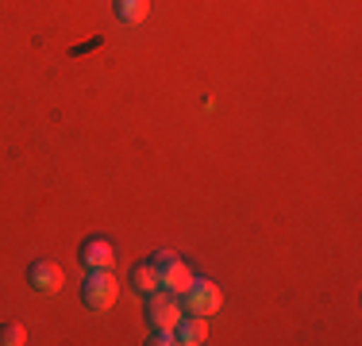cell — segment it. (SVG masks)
<instances>
[{
    "instance_id": "1",
    "label": "cell",
    "mask_w": 362,
    "mask_h": 346,
    "mask_svg": "<svg viewBox=\"0 0 362 346\" xmlns=\"http://www.w3.org/2000/svg\"><path fill=\"white\" fill-rule=\"evenodd\" d=\"M119 297V281L116 273H108V266H100V270H89V277L81 281V304L93 308V311H105L116 304Z\"/></svg>"
},
{
    "instance_id": "2",
    "label": "cell",
    "mask_w": 362,
    "mask_h": 346,
    "mask_svg": "<svg viewBox=\"0 0 362 346\" xmlns=\"http://www.w3.org/2000/svg\"><path fill=\"white\" fill-rule=\"evenodd\" d=\"M223 304V292L216 289V281H209V277H197L193 289L185 292V308L193 311V316H212V311H220Z\"/></svg>"
},
{
    "instance_id": "3",
    "label": "cell",
    "mask_w": 362,
    "mask_h": 346,
    "mask_svg": "<svg viewBox=\"0 0 362 346\" xmlns=\"http://www.w3.org/2000/svg\"><path fill=\"white\" fill-rule=\"evenodd\" d=\"M151 300V308H146V319H151V327H170L174 331L177 327V319H181V304H177V297L174 292H154V297H146Z\"/></svg>"
},
{
    "instance_id": "4",
    "label": "cell",
    "mask_w": 362,
    "mask_h": 346,
    "mask_svg": "<svg viewBox=\"0 0 362 346\" xmlns=\"http://www.w3.org/2000/svg\"><path fill=\"white\" fill-rule=\"evenodd\" d=\"M62 266H54V262H47V258H39V262H31L28 266V285L31 289H39V292H58L62 289Z\"/></svg>"
},
{
    "instance_id": "5",
    "label": "cell",
    "mask_w": 362,
    "mask_h": 346,
    "mask_svg": "<svg viewBox=\"0 0 362 346\" xmlns=\"http://www.w3.org/2000/svg\"><path fill=\"white\" fill-rule=\"evenodd\" d=\"M127 281H132V289L139 292V297H154V292L162 289V273H158V266H154L151 258H146V262H135Z\"/></svg>"
},
{
    "instance_id": "6",
    "label": "cell",
    "mask_w": 362,
    "mask_h": 346,
    "mask_svg": "<svg viewBox=\"0 0 362 346\" xmlns=\"http://www.w3.org/2000/svg\"><path fill=\"white\" fill-rule=\"evenodd\" d=\"M77 258H81L85 270H100V266H112V258H116V250H112L108 239H85L81 250H77Z\"/></svg>"
},
{
    "instance_id": "7",
    "label": "cell",
    "mask_w": 362,
    "mask_h": 346,
    "mask_svg": "<svg viewBox=\"0 0 362 346\" xmlns=\"http://www.w3.org/2000/svg\"><path fill=\"white\" fill-rule=\"evenodd\" d=\"M193 281H197V273L189 270V266L181 262V258H177L174 266H166V270H162V289L174 292V297H185V292L193 289Z\"/></svg>"
},
{
    "instance_id": "8",
    "label": "cell",
    "mask_w": 362,
    "mask_h": 346,
    "mask_svg": "<svg viewBox=\"0 0 362 346\" xmlns=\"http://www.w3.org/2000/svg\"><path fill=\"white\" fill-rule=\"evenodd\" d=\"M174 339L177 342H185V346H197V342H204L209 339V323H204V316H193V311H181V319H177V327H174Z\"/></svg>"
},
{
    "instance_id": "9",
    "label": "cell",
    "mask_w": 362,
    "mask_h": 346,
    "mask_svg": "<svg viewBox=\"0 0 362 346\" xmlns=\"http://www.w3.org/2000/svg\"><path fill=\"white\" fill-rule=\"evenodd\" d=\"M151 12V0H116V16L124 23H143Z\"/></svg>"
},
{
    "instance_id": "10",
    "label": "cell",
    "mask_w": 362,
    "mask_h": 346,
    "mask_svg": "<svg viewBox=\"0 0 362 346\" xmlns=\"http://www.w3.org/2000/svg\"><path fill=\"white\" fill-rule=\"evenodd\" d=\"M23 342H28V331H23V323H16V319L0 323V346H23Z\"/></svg>"
},
{
    "instance_id": "11",
    "label": "cell",
    "mask_w": 362,
    "mask_h": 346,
    "mask_svg": "<svg viewBox=\"0 0 362 346\" xmlns=\"http://www.w3.org/2000/svg\"><path fill=\"white\" fill-rule=\"evenodd\" d=\"M151 262L158 266V273H162L166 266H174V262H177V254H174V250H154V258H151Z\"/></svg>"
}]
</instances>
